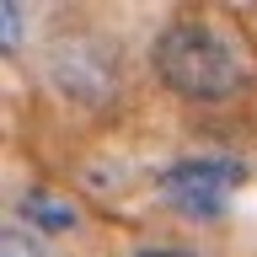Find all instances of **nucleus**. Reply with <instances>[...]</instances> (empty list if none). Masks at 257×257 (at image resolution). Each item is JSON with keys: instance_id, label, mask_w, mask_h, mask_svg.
Segmentation results:
<instances>
[{"instance_id": "423d86ee", "label": "nucleus", "mask_w": 257, "mask_h": 257, "mask_svg": "<svg viewBox=\"0 0 257 257\" xmlns=\"http://www.w3.org/2000/svg\"><path fill=\"white\" fill-rule=\"evenodd\" d=\"M140 257H193V252H182V246H145Z\"/></svg>"}, {"instance_id": "f03ea898", "label": "nucleus", "mask_w": 257, "mask_h": 257, "mask_svg": "<svg viewBox=\"0 0 257 257\" xmlns=\"http://www.w3.org/2000/svg\"><path fill=\"white\" fill-rule=\"evenodd\" d=\"M246 182V166L230 156H193V161H177L172 172H161V198L188 214V220H214L230 209L236 188Z\"/></svg>"}, {"instance_id": "20e7f679", "label": "nucleus", "mask_w": 257, "mask_h": 257, "mask_svg": "<svg viewBox=\"0 0 257 257\" xmlns=\"http://www.w3.org/2000/svg\"><path fill=\"white\" fill-rule=\"evenodd\" d=\"M0 257H43V241L22 225H6L0 230Z\"/></svg>"}, {"instance_id": "39448f33", "label": "nucleus", "mask_w": 257, "mask_h": 257, "mask_svg": "<svg viewBox=\"0 0 257 257\" xmlns=\"http://www.w3.org/2000/svg\"><path fill=\"white\" fill-rule=\"evenodd\" d=\"M22 6H16V0H6V6H0V43H6V54H16V48H22Z\"/></svg>"}, {"instance_id": "7ed1b4c3", "label": "nucleus", "mask_w": 257, "mask_h": 257, "mask_svg": "<svg viewBox=\"0 0 257 257\" xmlns=\"http://www.w3.org/2000/svg\"><path fill=\"white\" fill-rule=\"evenodd\" d=\"M22 220H27V230L59 236V230H75L80 209L70 204V198H59V193H48V188H32L27 198H22Z\"/></svg>"}, {"instance_id": "f257e3e1", "label": "nucleus", "mask_w": 257, "mask_h": 257, "mask_svg": "<svg viewBox=\"0 0 257 257\" xmlns=\"http://www.w3.org/2000/svg\"><path fill=\"white\" fill-rule=\"evenodd\" d=\"M150 64L188 102H225V96H236L246 86L241 43H230L214 22H198V16H182V22H172L161 32L156 48H150Z\"/></svg>"}]
</instances>
